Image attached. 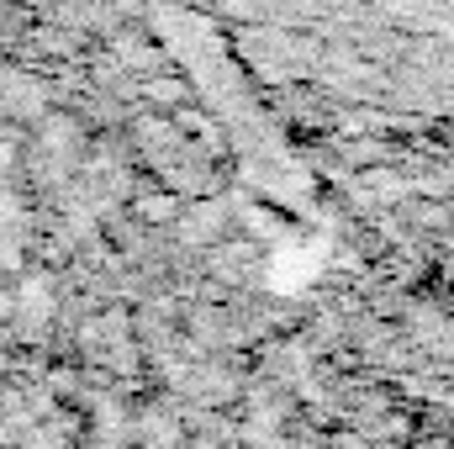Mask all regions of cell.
Returning <instances> with one entry per match:
<instances>
[{
  "mask_svg": "<svg viewBox=\"0 0 454 449\" xmlns=\"http://www.w3.org/2000/svg\"><path fill=\"white\" fill-rule=\"evenodd\" d=\"M317 85L396 112H454V0H238Z\"/></svg>",
  "mask_w": 454,
  "mask_h": 449,
  "instance_id": "6da1fadb",
  "label": "cell"
}]
</instances>
